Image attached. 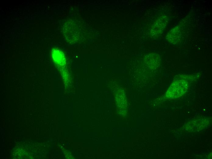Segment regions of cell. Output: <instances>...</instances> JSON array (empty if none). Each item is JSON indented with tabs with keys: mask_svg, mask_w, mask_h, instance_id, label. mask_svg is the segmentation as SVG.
<instances>
[{
	"mask_svg": "<svg viewBox=\"0 0 212 159\" xmlns=\"http://www.w3.org/2000/svg\"><path fill=\"white\" fill-rule=\"evenodd\" d=\"M187 82L183 80L176 81L169 88L167 93L168 98H175L184 94L187 89Z\"/></svg>",
	"mask_w": 212,
	"mask_h": 159,
	"instance_id": "obj_1",
	"label": "cell"
},
{
	"mask_svg": "<svg viewBox=\"0 0 212 159\" xmlns=\"http://www.w3.org/2000/svg\"><path fill=\"white\" fill-rule=\"evenodd\" d=\"M208 121L206 119H196L190 121L188 123V125L186 126V128L189 129V131H199L200 129H203L207 126Z\"/></svg>",
	"mask_w": 212,
	"mask_h": 159,
	"instance_id": "obj_2",
	"label": "cell"
},
{
	"mask_svg": "<svg viewBox=\"0 0 212 159\" xmlns=\"http://www.w3.org/2000/svg\"><path fill=\"white\" fill-rule=\"evenodd\" d=\"M181 37V33L179 28L176 27L171 29L167 35V39L171 44H175L179 40Z\"/></svg>",
	"mask_w": 212,
	"mask_h": 159,
	"instance_id": "obj_3",
	"label": "cell"
}]
</instances>
